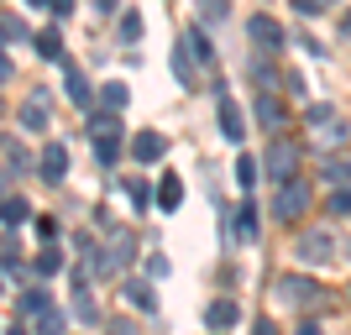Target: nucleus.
I'll use <instances>...</instances> for the list:
<instances>
[{"mask_svg": "<svg viewBox=\"0 0 351 335\" xmlns=\"http://www.w3.org/2000/svg\"><path fill=\"white\" fill-rule=\"evenodd\" d=\"M89 136H95V158H100V168H116V158H121V110L95 116V121H89Z\"/></svg>", "mask_w": 351, "mask_h": 335, "instance_id": "nucleus-1", "label": "nucleus"}, {"mask_svg": "<svg viewBox=\"0 0 351 335\" xmlns=\"http://www.w3.org/2000/svg\"><path fill=\"white\" fill-rule=\"evenodd\" d=\"M263 168H267V178H273V184H289V178H299V147H293L289 136H273V142H267Z\"/></svg>", "mask_w": 351, "mask_h": 335, "instance_id": "nucleus-2", "label": "nucleus"}, {"mask_svg": "<svg viewBox=\"0 0 351 335\" xmlns=\"http://www.w3.org/2000/svg\"><path fill=\"white\" fill-rule=\"evenodd\" d=\"M293 257L304 267H325L330 257H336V236L330 231H304L299 241H293Z\"/></svg>", "mask_w": 351, "mask_h": 335, "instance_id": "nucleus-3", "label": "nucleus"}, {"mask_svg": "<svg viewBox=\"0 0 351 335\" xmlns=\"http://www.w3.org/2000/svg\"><path fill=\"white\" fill-rule=\"evenodd\" d=\"M304 210H309V184H304V178L278 184V194H273V215H278V220H299Z\"/></svg>", "mask_w": 351, "mask_h": 335, "instance_id": "nucleus-4", "label": "nucleus"}, {"mask_svg": "<svg viewBox=\"0 0 351 335\" xmlns=\"http://www.w3.org/2000/svg\"><path fill=\"white\" fill-rule=\"evenodd\" d=\"M69 168H73V162H69V147H63V142H47V147H43V158H37V173H43L47 184L58 189L63 178H69Z\"/></svg>", "mask_w": 351, "mask_h": 335, "instance_id": "nucleus-5", "label": "nucleus"}, {"mask_svg": "<svg viewBox=\"0 0 351 335\" xmlns=\"http://www.w3.org/2000/svg\"><path fill=\"white\" fill-rule=\"evenodd\" d=\"M136 257V236L132 231H110V247H105V273H126Z\"/></svg>", "mask_w": 351, "mask_h": 335, "instance_id": "nucleus-6", "label": "nucleus"}, {"mask_svg": "<svg viewBox=\"0 0 351 335\" xmlns=\"http://www.w3.org/2000/svg\"><path fill=\"white\" fill-rule=\"evenodd\" d=\"M173 79L184 89H199V58H194V47L184 42V37L173 42Z\"/></svg>", "mask_w": 351, "mask_h": 335, "instance_id": "nucleus-7", "label": "nucleus"}, {"mask_svg": "<svg viewBox=\"0 0 351 335\" xmlns=\"http://www.w3.org/2000/svg\"><path fill=\"white\" fill-rule=\"evenodd\" d=\"M215 116H220V136H226V142H241V136H247V116H241V105H236L231 95H220Z\"/></svg>", "mask_w": 351, "mask_h": 335, "instance_id": "nucleus-8", "label": "nucleus"}, {"mask_svg": "<svg viewBox=\"0 0 351 335\" xmlns=\"http://www.w3.org/2000/svg\"><path fill=\"white\" fill-rule=\"evenodd\" d=\"M247 37L263 47V53H278V47H283V27L273 21V16H252V21H247Z\"/></svg>", "mask_w": 351, "mask_h": 335, "instance_id": "nucleus-9", "label": "nucleus"}, {"mask_svg": "<svg viewBox=\"0 0 351 335\" xmlns=\"http://www.w3.org/2000/svg\"><path fill=\"white\" fill-rule=\"evenodd\" d=\"M21 132H47V89H32L27 100H21Z\"/></svg>", "mask_w": 351, "mask_h": 335, "instance_id": "nucleus-10", "label": "nucleus"}, {"mask_svg": "<svg viewBox=\"0 0 351 335\" xmlns=\"http://www.w3.org/2000/svg\"><path fill=\"white\" fill-rule=\"evenodd\" d=\"M162 152H168V136H162V132H136L132 136V158L142 162V168H147V162H158Z\"/></svg>", "mask_w": 351, "mask_h": 335, "instance_id": "nucleus-11", "label": "nucleus"}, {"mask_svg": "<svg viewBox=\"0 0 351 335\" xmlns=\"http://www.w3.org/2000/svg\"><path fill=\"white\" fill-rule=\"evenodd\" d=\"M320 283H309V277H278V299L283 304H309V299H320Z\"/></svg>", "mask_w": 351, "mask_h": 335, "instance_id": "nucleus-12", "label": "nucleus"}, {"mask_svg": "<svg viewBox=\"0 0 351 335\" xmlns=\"http://www.w3.org/2000/svg\"><path fill=\"white\" fill-rule=\"evenodd\" d=\"M0 152H5V168H0V173H5V184H16V178L27 173L32 168V158L27 152H21V142H16V132H5V142H0Z\"/></svg>", "mask_w": 351, "mask_h": 335, "instance_id": "nucleus-13", "label": "nucleus"}, {"mask_svg": "<svg viewBox=\"0 0 351 335\" xmlns=\"http://www.w3.org/2000/svg\"><path fill=\"white\" fill-rule=\"evenodd\" d=\"M236 320H241V304H236V299H215V304L205 309L210 330H236Z\"/></svg>", "mask_w": 351, "mask_h": 335, "instance_id": "nucleus-14", "label": "nucleus"}, {"mask_svg": "<svg viewBox=\"0 0 351 335\" xmlns=\"http://www.w3.org/2000/svg\"><path fill=\"white\" fill-rule=\"evenodd\" d=\"M309 136H315V147H325V152H330V147H341V142L351 136V126H346L341 116H330L325 126H309Z\"/></svg>", "mask_w": 351, "mask_h": 335, "instance_id": "nucleus-15", "label": "nucleus"}, {"mask_svg": "<svg viewBox=\"0 0 351 335\" xmlns=\"http://www.w3.org/2000/svg\"><path fill=\"white\" fill-rule=\"evenodd\" d=\"M73 314H79V320H100V309H95V299H89V277H84V267L73 273Z\"/></svg>", "mask_w": 351, "mask_h": 335, "instance_id": "nucleus-16", "label": "nucleus"}, {"mask_svg": "<svg viewBox=\"0 0 351 335\" xmlns=\"http://www.w3.org/2000/svg\"><path fill=\"white\" fill-rule=\"evenodd\" d=\"M257 121H263L267 132H278L283 121H289V110H283V100H278V95H257Z\"/></svg>", "mask_w": 351, "mask_h": 335, "instance_id": "nucleus-17", "label": "nucleus"}, {"mask_svg": "<svg viewBox=\"0 0 351 335\" xmlns=\"http://www.w3.org/2000/svg\"><path fill=\"white\" fill-rule=\"evenodd\" d=\"M63 84H69V100L73 105H89V79H84V69L69 63V58H63Z\"/></svg>", "mask_w": 351, "mask_h": 335, "instance_id": "nucleus-18", "label": "nucleus"}, {"mask_svg": "<svg viewBox=\"0 0 351 335\" xmlns=\"http://www.w3.org/2000/svg\"><path fill=\"white\" fill-rule=\"evenodd\" d=\"M121 293H126V304H132V309H147V314L158 309V293H152V283H142V277H132Z\"/></svg>", "mask_w": 351, "mask_h": 335, "instance_id": "nucleus-19", "label": "nucleus"}, {"mask_svg": "<svg viewBox=\"0 0 351 335\" xmlns=\"http://www.w3.org/2000/svg\"><path fill=\"white\" fill-rule=\"evenodd\" d=\"M184 204V178L178 173H162V184H158V210H178Z\"/></svg>", "mask_w": 351, "mask_h": 335, "instance_id": "nucleus-20", "label": "nucleus"}, {"mask_svg": "<svg viewBox=\"0 0 351 335\" xmlns=\"http://www.w3.org/2000/svg\"><path fill=\"white\" fill-rule=\"evenodd\" d=\"M32 335H69V325H63V309L58 304H47L37 320H32Z\"/></svg>", "mask_w": 351, "mask_h": 335, "instance_id": "nucleus-21", "label": "nucleus"}, {"mask_svg": "<svg viewBox=\"0 0 351 335\" xmlns=\"http://www.w3.org/2000/svg\"><path fill=\"white\" fill-rule=\"evenodd\" d=\"M236 241H257V204L252 199L236 204Z\"/></svg>", "mask_w": 351, "mask_h": 335, "instance_id": "nucleus-22", "label": "nucleus"}, {"mask_svg": "<svg viewBox=\"0 0 351 335\" xmlns=\"http://www.w3.org/2000/svg\"><path fill=\"white\" fill-rule=\"evenodd\" d=\"M27 215H32V204L21 199V194H5V204H0V220H5V231H16V225H21Z\"/></svg>", "mask_w": 351, "mask_h": 335, "instance_id": "nucleus-23", "label": "nucleus"}, {"mask_svg": "<svg viewBox=\"0 0 351 335\" xmlns=\"http://www.w3.org/2000/svg\"><path fill=\"white\" fill-rule=\"evenodd\" d=\"M37 53H43L47 63H63V32H58V27L37 32Z\"/></svg>", "mask_w": 351, "mask_h": 335, "instance_id": "nucleus-24", "label": "nucleus"}, {"mask_svg": "<svg viewBox=\"0 0 351 335\" xmlns=\"http://www.w3.org/2000/svg\"><path fill=\"white\" fill-rule=\"evenodd\" d=\"M32 273H37V277H58L63 273V251L58 247H43V251H37V262H32Z\"/></svg>", "mask_w": 351, "mask_h": 335, "instance_id": "nucleus-25", "label": "nucleus"}, {"mask_svg": "<svg viewBox=\"0 0 351 335\" xmlns=\"http://www.w3.org/2000/svg\"><path fill=\"white\" fill-rule=\"evenodd\" d=\"M194 11H199L205 27H220V21L231 16V0H194Z\"/></svg>", "mask_w": 351, "mask_h": 335, "instance_id": "nucleus-26", "label": "nucleus"}, {"mask_svg": "<svg viewBox=\"0 0 351 335\" xmlns=\"http://www.w3.org/2000/svg\"><path fill=\"white\" fill-rule=\"evenodd\" d=\"M47 304H53V293H47V288H27V293H21V314H27V320H37Z\"/></svg>", "mask_w": 351, "mask_h": 335, "instance_id": "nucleus-27", "label": "nucleus"}, {"mask_svg": "<svg viewBox=\"0 0 351 335\" xmlns=\"http://www.w3.org/2000/svg\"><path fill=\"white\" fill-rule=\"evenodd\" d=\"M0 32H5V42H37V37H32V32L21 27V16H16V11H5V16H0Z\"/></svg>", "mask_w": 351, "mask_h": 335, "instance_id": "nucleus-28", "label": "nucleus"}, {"mask_svg": "<svg viewBox=\"0 0 351 335\" xmlns=\"http://www.w3.org/2000/svg\"><path fill=\"white\" fill-rule=\"evenodd\" d=\"M325 210L346 220V215H351V184H336V189H330V199H325Z\"/></svg>", "mask_w": 351, "mask_h": 335, "instance_id": "nucleus-29", "label": "nucleus"}, {"mask_svg": "<svg viewBox=\"0 0 351 335\" xmlns=\"http://www.w3.org/2000/svg\"><path fill=\"white\" fill-rule=\"evenodd\" d=\"M126 100H132V89L121 79H105V110H126Z\"/></svg>", "mask_w": 351, "mask_h": 335, "instance_id": "nucleus-30", "label": "nucleus"}, {"mask_svg": "<svg viewBox=\"0 0 351 335\" xmlns=\"http://www.w3.org/2000/svg\"><path fill=\"white\" fill-rule=\"evenodd\" d=\"M184 42L194 47V58H199V63H210V58H215V47H210V37H205L199 27H189V32H184Z\"/></svg>", "mask_w": 351, "mask_h": 335, "instance_id": "nucleus-31", "label": "nucleus"}, {"mask_svg": "<svg viewBox=\"0 0 351 335\" xmlns=\"http://www.w3.org/2000/svg\"><path fill=\"white\" fill-rule=\"evenodd\" d=\"M116 32H121V42H136V37H142V16H136V11H126V16L116 21Z\"/></svg>", "mask_w": 351, "mask_h": 335, "instance_id": "nucleus-32", "label": "nucleus"}, {"mask_svg": "<svg viewBox=\"0 0 351 335\" xmlns=\"http://www.w3.org/2000/svg\"><path fill=\"white\" fill-rule=\"evenodd\" d=\"M257 168H263L257 158H241V162H236V184H241V189H252V184H257Z\"/></svg>", "mask_w": 351, "mask_h": 335, "instance_id": "nucleus-33", "label": "nucleus"}, {"mask_svg": "<svg viewBox=\"0 0 351 335\" xmlns=\"http://www.w3.org/2000/svg\"><path fill=\"white\" fill-rule=\"evenodd\" d=\"M126 194H132V204H136V210H147V204L158 199V194L147 189V184H126Z\"/></svg>", "mask_w": 351, "mask_h": 335, "instance_id": "nucleus-34", "label": "nucleus"}, {"mask_svg": "<svg viewBox=\"0 0 351 335\" xmlns=\"http://www.w3.org/2000/svg\"><path fill=\"white\" fill-rule=\"evenodd\" d=\"M325 178L330 184H351V162H325Z\"/></svg>", "mask_w": 351, "mask_h": 335, "instance_id": "nucleus-35", "label": "nucleus"}, {"mask_svg": "<svg viewBox=\"0 0 351 335\" xmlns=\"http://www.w3.org/2000/svg\"><path fill=\"white\" fill-rule=\"evenodd\" d=\"M336 116V110H330V105H309V116H304V126H325V121Z\"/></svg>", "mask_w": 351, "mask_h": 335, "instance_id": "nucleus-36", "label": "nucleus"}, {"mask_svg": "<svg viewBox=\"0 0 351 335\" xmlns=\"http://www.w3.org/2000/svg\"><path fill=\"white\" fill-rule=\"evenodd\" d=\"M37 236H47V241H53V236H58V220L43 215V220H37Z\"/></svg>", "mask_w": 351, "mask_h": 335, "instance_id": "nucleus-37", "label": "nucleus"}, {"mask_svg": "<svg viewBox=\"0 0 351 335\" xmlns=\"http://www.w3.org/2000/svg\"><path fill=\"white\" fill-rule=\"evenodd\" d=\"M105 335H136V330H132V320H110V325H105Z\"/></svg>", "mask_w": 351, "mask_h": 335, "instance_id": "nucleus-38", "label": "nucleus"}, {"mask_svg": "<svg viewBox=\"0 0 351 335\" xmlns=\"http://www.w3.org/2000/svg\"><path fill=\"white\" fill-rule=\"evenodd\" d=\"M47 11H53V16H69V11H73V0H53Z\"/></svg>", "mask_w": 351, "mask_h": 335, "instance_id": "nucleus-39", "label": "nucleus"}, {"mask_svg": "<svg viewBox=\"0 0 351 335\" xmlns=\"http://www.w3.org/2000/svg\"><path fill=\"white\" fill-rule=\"evenodd\" d=\"M252 335H278V325H273V320H257V330H252Z\"/></svg>", "mask_w": 351, "mask_h": 335, "instance_id": "nucleus-40", "label": "nucleus"}, {"mask_svg": "<svg viewBox=\"0 0 351 335\" xmlns=\"http://www.w3.org/2000/svg\"><path fill=\"white\" fill-rule=\"evenodd\" d=\"M341 37H346V42H351V11L341 16Z\"/></svg>", "mask_w": 351, "mask_h": 335, "instance_id": "nucleus-41", "label": "nucleus"}, {"mask_svg": "<svg viewBox=\"0 0 351 335\" xmlns=\"http://www.w3.org/2000/svg\"><path fill=\"white\" fill-rule=\"evenodd\" d=\"M5 335H32V330H27V325H11V330H5Z\"/></svg>", "mask_w": 351, "mask_h": 335, "instance_id": "nucleus-42", "label": "nucleus"}, {"mask_svg": "<svg viewBox=\"0 0 351 335\" xmlns=\"http://www.w3.org/2000/svg\"><path fill=\"white\" fill-rule=\"evenodd\" d=\"M299 335H320V325H304V330H299Z\"/></svg>", "mask_w": 351, "mask_h": 335, "instance_id": "nucleus-43", "label": "nucleus"}, {"mask_svg": "<svg viewBox=\"0 0 351 335\" xmlns=\"http://www.w3.org/2000/svg\"><path fill=\"white\" fill-rule=\"evenodd\" d=\"M27 5H53V0H27Z\"/></svg>", "mask_w": 351, "mask_h": 335, "instance_id": "nucleus-44", "label": "nucleus"}]
</instances>
